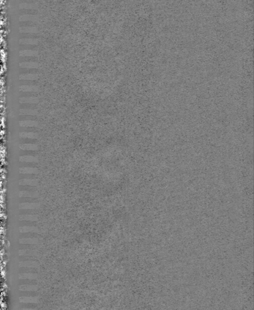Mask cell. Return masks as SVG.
<instances>
[{"instance_id":"1","label":"cell","mask_w":254,"mask_h":310,"mask_svg":"<svg viewBox=\"0 0 254 310\" xmlns=\"http://www.w3.org/2000/svg\"><path fill=\"white\" fill-rule=\"evenodd\" d=\"M39 266V263L36 260H23L19 262L20 268H38Z\"/></svg>"},{"instance_id":"2","label":"cell","mask_w":254,"mask_h":310,"mask_svg":"<svg viewBox=\"0 0 254 310\" xmlns=\"http://www.w3.org/2000/svg\"><path fill=\"white\" fill-rule=\"evenodd\" d=\"M19 172L20 174L38 175L39 173V170L37 167H20L19 168Z\"/></svg>"},{"instance_id":"3","label":"cell","mask_w":254,"mask_h":310,"mask_svg":"<svg viewBox=\"0 0 254 310\" xmlns=\"http://www.w3.org/2000/svg\"><path fill=\"white\" fill-rule=\"evenodd\" d=\"M18 195L20 198H38L39 196L37 191H20Z\"/></svg>"},{"instance_id":"4","label":"cell","mask_w":254,"mask_h":310,"mask_svg":"<svg viewBox=\"0 0 254 310\" xmlns=\"http://www.w3.org/2000/svg\"><path fill=\"white\" fill-rule=\"evenodd\" d=\"M19 300L22 303H37L38 302V296H20Z\"/></svg>"},{"instance_id":"5","label":"cell","mask_w":254,"mask_h":310,"mask_svg":"<svg viewBox=\"0 0 254 310\" xmlns=\"http://www.w3.org/2000/svg\"><path fill=\"white\" fill-rule=\"evenodd\" d=\"M19 230L21 233H38V228L37 226H29L21 225L19 227Z\"/></svg>"},{"instance_id":"6","label":"cell","mask_w":254,"mask_h":310,"mask_svg":"<svg viewBox=\"0 0 254 310\" xmlns=\"http://www.w3.org/2000/svg\"><path fill=\"white\" fill-rule=\"evenodd\" d=\"M40 207L39 203H20V210H37Z\"/></svg>"},{"instance_id":"7","label":"cell","mask_w":254,"mask_h":310,"mask_svg":"<svg viewBox=\"0 0 254 310\" xmlns=\"http://www.w3.org/2000/svg\"><path fill=\"white\" fill-rule=\"evenodd\" d=\"M18 219L20 221L37 222L38 217L37 215H20Z\"/></svg>"},{"instance_id":"8","label":"cell","mask_w":254,"mask_h":310,"mask_svg":"<svg viewBox=\"0 0 254 310\" xmlns=\"http://www.w3.org/2000/svg\"><path fill=\"white\" fill-rule=\"evenodd\" d=\"M20 161L21 163H38L37 157L33 156H20Z\"/></svg>"},{"instance_id":"9","label":"cell","mask_w":254,"mask_h":310,"mask_svg":"<svg viewBox=\"0 0 254 310\" xmlns=\"http://www.w3.org/2000/svg\"><path fill=\"white\" fill-rule=\"evenodd\" d=\"M38 289L37 285L31 284H24L20 285L19 286V290L20 291H35L36 292Z\"/></svg>"},{"instance_id":"10","label":"cell","mask_w":254,"mask_h":310,"mask_svg":"<svg viewBox=\"0 0 254 310\" xmlns=\"http://www.w3.org/2000/svg\"><path fill=\"white\" fill-rule=\"evenodd\" d=\"M19 242L22 245H35L38 243V238H30V237H24L20 238L19 240Z\"/></svg>"},{"instance_id":"11","label":"cell","mask_w":254,"mask_h":310,"mask_svg":"<svg viewBox=\"0 0 254 310\" xmlns=\"http://www.w3.org/2000/svg\"><path fill=\"white\" fill-rule=\"evenodd\" d=\"M19 147L21 150L25 151H37L38 149L37 144H20Z\"/></svg>"},{"instance_id":"12","label":"cell","mask_w":254,"mask_h":310,"mask_svg":"<svg viewBox=\"0 0 254 310\" xmlns=\"http://www.w3.org/2000/svg\"><path fill=\"white\" fill-rule=\"evenodd\" d=\"M19 185L20 186H32L36 187L38 185L37 179H23L19 180Z\"/></svg>"},{"instance_id":"13","label":"cell","mask_w":254,"mask_h":310,"mask_svg":"<svg viewBox=\"0 0 254 310\" xmlns=\"http://www.w3.org/2000/svg\"><path fill=\"white\" fill-rule=\"evenodd\" d=\"M21 104H37L38 102V97H20Z\"/></svg>"},{"instance_id":"14","label":"cell","mask_w":254,"mask_h":310,"mask_svg":"<svg viewBox=\"0 0 254 310\" xmlns=\"http://www.w3.org/2000/svg\"><path fill=\"white\" fill-rule=\"evenodd\" d=\"M20 66L21 68L24 69H38L39 65L37 62L30 61V62H21L20 64Z\"/></svg>"},{"instance_id":"15","label":"cell","mask_w":254,"mask_h":310,"mask_svg":"<svg viewBox=\"0 0 254 310\" xmlns=\"http://www.w3.org/2000/svg\"><path fill=\"white\" fill-rule=\"evenodd\" d=\"M18 254L20 256H35L37 255V251L36 250L23 249L20 250Z\"/></svg>"},{"instance_id":"16","label":"cell","mask_w":254,"mask_h":310,"mask_svg":"<svg viewBox=\"0 0 254 310\" xmlns=\"http://www.w3.org/2000/svg\"><path fill=\"white\" fill-rule=\"evenodd\" d=\"M21 139H37L38 134L35 132H20L19 134Z\"/></svg>"},{"instance_id":"17","label":"cell","mask_w":254,"mask_h":310,"mask_svg":"<svg viewBox=\"0 0 254 310\" xmlns=\"http://www.w3.org/2000/svg\"><path fill=\"white\" fill-rule=\"evenodd\" d=\"M20 92H36L38 93L39 89L37 86H21Z\"/></svg>"},{"instance_id":"18","label":"cell","mask_w":254,"mask_h":310,"mask_svg":"<svg viewBox=\"0 0 254 310\" xmlns=\"http://www.w3.org/2000/svg\"><path fill=\"white\" fill-rule=\"evenodd\" d=\"M38 277L37 273H21L19 274V279L20 280L29 279V280H36Z\"/></svg>"},{"instance_id":"19","label":"cell","mask_w":254,"mask_h":310,"mask_svg":"<svg viewBox=\"0 0 254 310\" xmlns=\"http://www.w3.org/2000/svg\"><path fill=\"white\" fill-rule=\"evenodd\" d=\"M19 124L22 127H37L38 126L37 121H20Z\"/></svg>"},{"instance_id":"20","label":"cell","mask_w":254,"mask_h":310,"mask_svg":"<svg viewBox=\"0 0 254 310\" xmlns=\"http://www.w3.org/2000/svg\"><path fill=\"white\" fill-rule=\"evenodd\" d=\"M20 31L22 34H35L38 32V29L36 27H20Z\"/></svg>"},{"instance_id":"21","label":"cell","mask_w":254,"mask_h":310,"mask_svg":"<svg viewBox=\"0 0 254 310\" xmlns=\"http://www.w3.org/2000/svg\"><path fill=\"white\" fill-rule=\"evenodd\" d=\"M20 54L21 57H37L38 55V52L37 50H20Z\"/></svg>"},{"instance_id":"22","label":"cell","mask_w":254,"mask_h":310,"mask_svg":"<svg viewBox=\"0 0 254 310\" xmlns=\"http://www.w3.org/2000/svg\"><path fill=\"white\" fill-rule=\"evenodd\" d=\"M20 43L23 45H35L38 43L36 38H22L20 40Z\"/></svg>"},{"instance_id":"23","label":"cell","mask_w":254,"mask_h":310,"mask_svg":"<svg viewBox=\"0 0 254 310\" xmlns=\"http://www.w3.org/2000/svg\"><path fill=\"white\" fill-rule=\"evenodd\" d=\"M38 78L37 74H23L20 75V80H37Z\"/></svg>"},{"instance_id":"24","label":"cell","mask_w":254,"mask_h":310,"mask_svg":"<svg viewBox=\"0 0 254 310\" xmlns=\"http://www.w3.org/2000/svg\"><path fill=\"white\" fill-rule=\"evenodd\" d=\"M39 70L38 69H24V68H20V75L23 74H37L38 73Z\"/></svg>"},{"instance_id":"25","label":"cell","mask_w":254,"mask_h":310,"mask_svg":"<svg viewBox=\"0 0 254 310\" xmlns=\"http://www.w3.org/2000/svg\"><path fill=\"white\" fill-rule=\"evenodd\" d=\"M21 115H34L37 116L38 114L37 110L34 109H20Z\"/></svg>"},{"instance_id":"26","label":"cell","mask_w":254,"mask_h":310,"mask_svg":"<svg viewBox=\"0 0 254 310\" xmlns=\"http://www.w3.org/2000/svg\"><path fill=\"white\" fill-rule=\"evenodd\" d=\"M20 109H34L37 110L38 106L37 104H21L20 105Z\"/></svg>"},{"instance_id":"27","label":"cell","mask_w":254,"mask_h":310,"mask_svg":"<svg viewBox=\"0 0 254 310\" xmlns=\"http://www.w3.org/2000/svg\"><path fill=\"white\" fill-rule=\"evenodd\" d=\"M21 86H37L38 81L37 80H20Z\"/></svg>"},{"instance_id":"28","label":"cell","mask_w":254,"mask_h":310,"mask_svg":"<svg viewBox=\"0 0 254 310\" xmlns=\"http://www.w3.org/2000/svg\"><path fill=\"white\" fill-rule=\"evenodd\" d=\"M36 17L35 16H34V15H23V16H21L20 17V20L21 21H35V19H36Z\"/></svg>"},{"instance_id":"29","label":"cell","mask_w":254,"mask_h":310,"mask_svg":"<svg viewBox=\"0 0 254 310\" xmlns=\"http://www.w3.org/2000/svg\"><path fill=\"white\" fill-rule=\"evenodd\" d=\"M21 121H37V116L34 115H20Z\"/></svg>"},{"instance_id":"30","label":"cell","mask_w":254,"mask_h":310,"mask_svg":"<svg viewBox=\"0 0 254 310\" xmlns=\"http://www.w3.org/2000/svg\"><path fill=\"white\" fill-rule=\"evenodd\" d=\"M37 268H20V274L21 273H37Z\"/></svg>"},{"instance_id":"31","label":"cell","mask_w":254,"mask_h":310,"mask_svg":"<svg viewBox=\"0 0 254 310\" xmlns=\"http://www.w3.org/2000/svg\"><path fill=\"white\" fill-rule=\"evenodd\" d=\"M37 151H25L22 150V151H20L21 156H33L36 157L37 156Z\"/></svg>"},{"instance_id":"32","label":"cell","mask_w":254,"mask_h":310,"mask_svg":"<svg viewBox=\"0 0 254 310\" xmlns=\"http://www.w3.org/2000/svg\"><path fill=\"white\" fill-rule=\"evenodd\" d=\"M20 60L22 62H30V61H34L37 62L38 58L37 57H20Z\"/></svg>"},{"instance_id":"33","label":"cell","mask_w":254,"mask_h":310,"mask_svg":"<svg viewBox=\"0 0 254 310\" xmlns=\"http://www.w3.org/2000/svg\"><path fill=\"white\" fill-rule=\"evenodd\" d=\"M20 203H38L37 198H20Z\"/></svg>"},{"instance_id":"34","label":"cell","mask_w":254,"mask_h":310,"mask_svg":"<svg viewBox=\"0 0 254 310\" xmlns=\"http://www.w3.org/2000/svg\"><path fill=\"white\" fill-rule=\"evenodd\" d=\"M38 234L37 233H21V235L20 234L21 238H24V237H30V238H38Z\"/></svg>"},{"instance_id":"35","label":"cell","mask_w":254,"mask_h":310,"mask_svg":"<svg viewBox=\"0 0 254 310\" xmlns=\"http://www.w3.org/2000/svg\"><path fill=\"white\" fill-rule=\"evenodd\" d=\"M38 50V47L35 45H22L20 46V50Z\"/></svg>"},{"instance_id":"36","label":"cell","mask_w":254,"mask_h":310,"mask_svg":"<svg viewBox=\"0 0 254 310\" xmlns=\"http://www.w3.org/2000/svg\"><path fill=\"white\" fill-rule=\"evenodd\" d=\"M36 23L34 21H21L20 23V27H35Z\"/></svg>"},{"instance_id":"37","label":"cell","mask_w":254,"mask_h":310,"mask_svg":"<svg viewBox=\"0 0 254 310\" xmlns=\"http://www.w3.org/2000/svg\"><path fill=\"white\" fill-rule=\"evenodd\" d=\"M20 97H38V93L20 92Z\"/></svg>"},{"instance_id":"38","label":"cell","mask_w":254,"mask_h":310,"mask_svg":"<svg viewBox=\"0 0 254 310\" xmlns=\"http://www.w3.org/2000/svg\"><path fill=\"white\" fill-rule=\"evenodd\" d=\"M37 179V175H26V174H20V179Z\"/></svg>"},{"instance_id":"39","label":"cell","mask_w":254,"mask_h":310,"mask_svg":"<svg viewBox=\"0 0 254 310\" xmlns=\"http://www.w3.org/2000/svg\"><path fill=\"white\" fill-rule=\"evenodd\" d=\"M37 210H20V215H37Z\"/></svg>"},{"instance_id":"40","label":"cell","mask_w":254,"mask_h":310,"mask_svg":"<svg viewBox=\"0 0 254 310\" xmlns=\"http://www.w3.org/2000/svg\"><path fill=\"white\" fill-rule=\"evenodd\" d=\"M19 189L20 190V191H37L35 187H32V186H20Z\"/></svg>"},{"instance_id":"41","label":"cell","mask_w":254,"mask_h":310,"mask_svg":"<svg viewBox=\"0 0 254 310\" xmlns=\"http://www.w3.org/2000/svg\"><path fill=\"white\" fill-rule=\"evenodd\" d=\"M21 144H37V139H21Z\"/></svg>"},{"instance_id":"42","label":"cell","mask_w":254,"mask_h":310,"mask_svg":"<svg viewBox=\"0 0 254 310\" xmlns=\"http://www.w3.org/2000/svg\"><path fill=\"white\" fill-rule=\"evenodd\" d=\"M20 283H21V285H24V284H31V285H37V282L35 280H29V279H23L20 280Z\"/></svg>"},{"instance_id":"43","label":"cell","mask_w":254,"mask_h":310,"mask_svg":"<svg viewBox=\"0 0 254 310\" xmlns=\"http://www.w3.org/2000/svg\"><path fill=\"white\" fill-rule=\"evenodd\" d=\"M21 132H35V133H37V128L36 127H23V130Z\"/></svg>"},{"instance_id":"44","label":"cell","mask_w":254,"mask_h":310,"mask_svg":"<svg viewBox=\"0 0 254 310\" xmlns=\"http://www.w3.org/2000/svg\"><path fill=\"white\" fill-rule=\"evenodd\" d=\"M23 249H29V250H35L36 246L34 245H20V250H23Z\"/></svg>"},{"instance_id":"45","label":"cell","mask_w":254,"mask_h":310,"mask_svg":"<svg viewBox=\"0 0 254 310\" xmlns=\"http://www.w3.org/2000/svg\"><path fill=\"white\" fill-rule=\"evenodd\" d=\"M20 310H38L37 308H21Z\"/></svg>"}]
</instances>
